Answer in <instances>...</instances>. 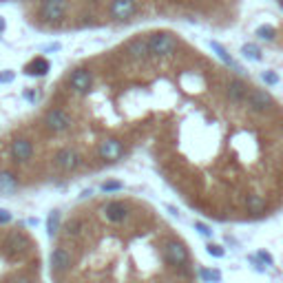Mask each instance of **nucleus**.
Listing matches in <instances>:
<instances>
[{
    "mask_svg": "<svg viewBox=\"0 0 283 283\" xmlns=\"http://www.w3.org/2000/svg\"><path fill=\"white\" fill-rule=\"evenodd\" d=\"M51 283H201L182 233L138 195L75 204L53 230Z\"/></svg>",
    "mask_w": 283,
    "mask_h": 283,
    "instance_id": "f257e3e1",
    "label": "nucleus"
},
{
    "mask_svg": "<svg viewBox=\"0 0 283 283\" xmlns=\"http://www.w3.org/2000/svg\"><path fill=\"white\" fill-rule=\"evenodd\" d=\"M0 283H45V259L36 235L0 215Z\"/></svg>",
    "mask_w": 283,
    "mask_h": 283,
    "instance_id": "f03ea898",
    "label": "nucleus"
},
{
    "mask_svg": "<svg viewBox=\"0 0 283 283\" xmlns=\"http://www.w3.org/2000/svg\"><path fill=\"white\" fill-rule=\"evenodd\" d=\"M45 129L53 135H62V133H69L73 129V117L67 108H49L45 115Z\"/></svg>",
    "mask_w": 283,
    "mask_h": 283,
    "instance_id": "7ed1b4c3",
    "label": "nucleus"
},
{
    "mask_svg": "<svg viewBox=\"0 0 283 283\" xmlns=\"http://www.w3.org/2000/svg\"><path fill=\"white\" fill-rule=\"evenodd\" d=\"M148 45H150V55H153V58H168V55L175 53L179 42H177L175 34L159 31V34H153L148 38Z\"/></svg>",
    "mask_w": 283,
    "mask_h": 283,
    "instance_id": "20e7f679",
    "label": "nucleus"
},
{
    "mask_svg": "<svg viewBox=\"0 0 283 283\" xmlns=\"http://www.w3.org/2000/svg\"><path fill=\"white\" fill-rule=\"evenodd\" d=\"M69 89L78 95H87L93 89V73L89 69H75L69 75Z\"/></svg>",
    "mask_w": 283,
    "mask_h": 283,
    "instance_id": "39448f33",
    "label": "nucleus"
},
{
    "mask_svg": "<svg viewBox=\"0 0 283 283\" xmlns=\"http://www.w3.org/2000/svg\"><path fill=\"white\" fill-rule=\"evenodd\" d=\"M248 104L257 113H270L272 108H275V100H272V95L268 91H263V89H250Z\"/></svg>",
    "mask_w": 283,
    "mask_h": 283,
    "instance_id": "423d86ee",
    "label": "nucleus"
},
{
    "mask_svg": "<svg viewBox=\"0 0 283 283\" xmlns=\"http://www.w3.org/2000/svg\"><path fill=\"white\" fill-rule=\"evenodd\" d=\"M40 11L47 22H58L67 16V0H42Z\"/></svg>",
    "mask_w": 283,
    "mask_h": 283,
    "instance_id": "0eeeda50",
    "label": "nucleus"
},
{
    "mask_svg": "<svg viewBox=\"0 0 283 283\" xmlns=\"http://www.w3.org/2000/svg\"><path fill=\"white\" fill-rule=\"evenodd\" d=\"M126 51H129V58L133 60V62H144L146 58H150L148 38H135V40H131Z\"/></svg>",
    "mask_w": 283,
    "mask_h": 283,
    "instance_id": "6e6552de",
    "label": "nucleus"
},
{
    "mask_svg": "<svg viewBox=\"0 0 283 283\" xmlns=\"http://www.w3.org/2000/svg\"><path fill=\"white\" fill-rule=\"evenodd\" d=\"M138 11V0H113L111 2V16L117 20H126Z\"/></svg>",
    "mask_w": 283,
    "mask_h": 283,
    "instance_id": "1a4fd4ad",
    "label": "nucleus"
},
{
    "mask_svg": "<svg viewBox=\"0 0 283 283\" xmlns=\"http://www.w3.org/2000/svg\"><path fill=\"white\" fill-rule=\"evenodd\" d=\"M47 71H49V60L47 58H36L25 67V73L29 75H45Z\"/></svg>",
    "mask_w": 283,
    "mask_h": 283,
    "instance_id": "9d476101",
    "label": "nucleus"
},
{
    "mask_svg": "<svg viewBox=\"0 0 283 283\" xmlns=\"http://www.w3.org/2000/svg\"><path fill=\"white\" fill-rule=\"evenodd\" d=\"M210 47H212V51H215V53H217V55H219V58H221V62H224L226 67H233L235 71H239V73H243V69H241V67H237V64H235V60L230 58V55H228V51H226L224 47H221V45H217V42H210Z\"/></svg>",
    "mask_w": 283,
    "mask_h": 283,
    "instance_id": "9b49d317",
    "label": "nucleus"
},
{
    "mask_svg": "<svg viewBox=\"0 0 283 283\" xmlns=\"http://www.w3.org/2000/svg\"><path fill=\"white\" fill-rule=\"evenodd\" d=\"M257 36L261 38V40H275L277 29L270 25H261V27H257Z\"/></svg>",
    "mask_w": 283,
    "mask_h": 283,
    "instance_id": "f8f14e48",
    "label": "nucleus"
},
{
    "mask_svg": "<svg viewBox=\"0 0 283 283\" xmlns=\"http://www.w3.org/2000/svg\"><path fill=\"white\" fill-rule=\"evenodd\" d=\"M241 53L246 55V58H250V60H259V58H261V51H259V47L257 45H250V42L241 47Z\"/></svg>",
    "mask_w": 283,
    "mask_h": 283,
    "instance_id": "ddd939ff",
    "label": "nucleus"
},
{
    "mask_svg": "<svg viewBox=\"0 0 283 283\" xmlns=\"http://www.w3.org/2000/svg\"><path fill=\"white\" fill-rule=\"evenodd\" d=\"M11 80H13L11 71H4V73H0V82H11Z\"/></svg>",
    "mask_w": 283,
    "mask_h": 283,
    "instance_id": "4468645a",
    "label": "nucleus"
},
{
    "mask_svg": "<svg viewBox=\"0 0 283 283\" xmlns=\"http://www.w3.org/2000/svg\"><path fill=\"white\" fill-rule=\"evenodd\" d=\"M263 78H266V82H270V84H275L277 80H279V78H277V75H272V73H266V75H263Z\"/></svg>",
    "mask_w": 283,
    "mask_h": 283,
    "instance_id": "2eb2a0df",
    "label": "nucleus"
},
{
    "mask_svg": "<svg viewBox=\"0 0 283 283\" xmlns=\"http://www.w3.org/2000/svg\"><path fill=\"white\" fill-rule=\"evenodd\" d=\"M2 31H4V20L0 18V34H2Z\"/></svg>",
    "mask_w": 283,
    "mask_h": 283,
    "instance_id": "dca6fc26",
    "label": "nucleus"
},
{
    "mask_svg": "<svg viewBox=\"0 0 283 283\" xmlns=\"http://www.w3.org/2000/svg\"><path fill=\"white\" fill-rule=\"evenodd\" d=\"M279 4H281V7H283V0H279Z\"/></svg>",
    "mask_w": 283,
    "mask_h": 283,
    "instance_id": "f3484780",
    "label": "nucleus"
}]
</instances>
